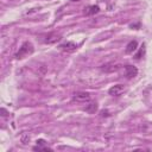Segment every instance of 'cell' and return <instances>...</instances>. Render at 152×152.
Segmentation results:
<instances>
[{"label": "cell", "instance_id": "5", "mask_svg": "<svg viewBox=\"0 0 152 152\" xmlns=\"http://www.w3.org/2000/svg\"><path fill=\"white\" fill-rule=\"evenodd\" d=\"M59 48H61V50H62V51L70 53V52L76 51L77 45H76L75 43H72V42H66V43H64V44H61V45H59Z\"/></svg>", "mask_w": 152, "mask_h": 152}, {"label": "cell", "instance_id": "16", "mask_svg": "<svg viewBox=\"0 0 152 152\" xmlns=\"http://www.w3.org/2000/svg\"><path fill=\"white\" fill-rule=\"evenodd\" d=\"M104 115H106V116L108 115V112H107V110H102V112H101V116H104Z\"/></svg>", "mask_w": 152, "mask_h": 152}, {"label": "cell", "instance_id": "3", "mask_svg": "<svg viewBox=\"0 0 152 152\" xmlns=\"http://www.w3.org/2000/svg\"><path fill=\"white\" fill-rule=\"evenodd\" d=\"M124 91H125V87H124V84H115V86L110 87L109 90H108L109 95H112V96H120Z\"/></svg>", "mask_w": 152, "mask_h": 152}, {"label": "cell", "instance_id": "6", "mask_svg": "<svg viewBox=\"0 0 152 152\" xmlns=\"http://www.w3.org/2000/svg\"><path fill=\"white\" fill-rule=\"evenodd\" d=\"M100 69L102 71H104V72H114V71H118L120 69V65L119 64H114V63H108V64L101 65Z\"/></svg>", "mask_w": 152, "mask_h": 152}, {"label": "cell", "instance_id": "15", "mask_svg": "<svg viewBox=\"0 0 152 152\" xmlns=\"http://www.w3.org/2000/svg\"><path fill=\"white\" fill-rule=\"evenodd\" d=\"M37 145L44 146V145H45V140H44V139H39V140H37Z\"/></svg>", "mask_w": 152, "mask_h": 152}, {"label": "cell", "instance_id": "8", "mask_svg": "<svg viewBox=\"0 0 152 152\" xmlns=\"http://www.w3.org/2000/svg\"><path fill=\"white\" fill-rule=\"evenodd\" d=\"M99 11H100V7H99L97 5H90V6L84 7L83 13H84L86 15H93V14H96Z\"/></svg>", "mask_w": 152, "mask_h": 152}, {"label": "cell", "instance_id": "4", "mask_svg": "<svg viewBox=\"0 0 152 152\" xmlns=\"http://www.w3.org/2000/svg\"><path fill=\"white\" fill-rule=\"evenodd\" d=\"M61 39H62L61 34L52 32V33H49L48 36H45V39H44V42H45L46 44H55V43L59 42Z\"/></svg>", "mask_w": 152, "mask_h": 152}, {"label": "cell", "instance_id": "7", "mask_svg": "<svg viewBox=\"0 0 152 152\" xmlns=\"http://www.w3.org/2000/svg\"><path fill=\"white\" fill-rule=\"evenodd\" d=\"M125 72H126V77L127 78H133L137 76L138 74V69L133 65H126L125 66Z\"/></svg>", "mask_w": 152, "mask_h": 152}, {"label": "cell", "instance_id": "12", "mask_svg": "<svg viewBox=\"0 0 152 152\" xmlns=\"http://www.w3.org/2000/svg\"><path fill=\"white\" fill-rule=\"evenodd\" d=\"M0 113H1V116H4V118H5V116H7V115L10 114L5 108H1V109H0Z\"/></svg>", "mask_w": 152, "mask_h": 152}, {"label": "cell", "instance_id": "1", "mask_svg": "<svg viewBox=\"0 0 152 152\" xmlns=\"http://www.w3.org/2000/svg\"><path fill=\"white\" fill-rule=\"evenodd\" d=\"M33 51H34L33 45H32L30 42H25V43H23V45L19 48V51L15 53V57H17L18 59H21V58H25L26 56L31 55Z\"/></svg>", "mask_w": 152, "mask_h": 152}, {"label": "cell", "instance_id": "14", "mask_svg": "<svg viewBox=\"0 0 152 152\" xmlns=\"http://www.w3.org/2000/svg\"><path fill=\"white\" fill-rule=\"evenodd\" d=\"M21 141H23L24 144H27V141H30V137H28V135H24V137H21Z\"/></svg>", "mask_w": 152, "mask_h": 152}, {"label": "cell", "instance_id": "11", "mask_svg": "<svg viewBox=\"0 0 152 152\" xmlns=\"http://www.w3.org/2000/svg\"><path fill=\"white\" fill-rule=\"evenodd\" d=\"M34 151H51V148H48V147H44V146H40V145H37L33 147Z\"/></svg>", "mask_w": 152, "mask_h": 152}, {"label": "cell", "instance_id": "13", "mask_svg": "<svg viewBox=\"0 0 152 152\" xmlns=\"http://www.w3.org/2000/svg\"><path fill=\"white\" fill-rule=\"evenodd\" d=\"M144 51H145V49H144V45H142V49H140V51H139V53L135 56V58H137V59H139V58L141 57V55H144Z\"/></svg>", "mask_w": 152, "mask_h": 152}, {"label": "cell", "instance_id": "9", "mask_svg": "<svg viewBox=\"0 0 152 152\" xmlns=\"http://www.w3.org/2000/svg\"><path fill=\"white\" fill-rule=\"evenodd\" d=\"M138 48V42L137 40H131L127 45H126V49H125V53L129 55V53H133Z\"/></svg>", "mask_w": 152, "mask_h": 152}, {"label": "cell", "instance_id": "17", "mask_svg": "<svg viewBox=\"0 0 152 152\" xmlns=\"http://www.w3.org/2000/svg\"><path fill=\"white\" fill-rule=\"evenodd\" d=\"M71 1H81V0H71Z\"/></svg>", "mask_w": 152, "mask_h": 152}, {"label": "cell", "instance_id": "10", "mask_svg": "<svg viewBox=\"0 0 152 152\" xmlns=\"http://www.w3.org/2000/svg\"><path fill=\"white\" fill-rule=\"evenodd\" d=\"M97 110V103L96 102H90L87 107H86V112L89 114H94Z\"/></svg>", "mask_w": 152, "mask_h": 152}, {"label": "cell", "instance_id": "2", "mask_svg": "<svg viewBox=\"0 0 152 152\" xmlns=\"http://www.w3.org/2000/svg\"><path fill=\"white\" fill-rule=\"evenodd\" d=\"M72 100L76 101V102H86V101L90 100V95L88 93H86V91H78V93L74 94Z\"/></svg>", "mask_w": 152, "mask_h": 152}]
</instances>
